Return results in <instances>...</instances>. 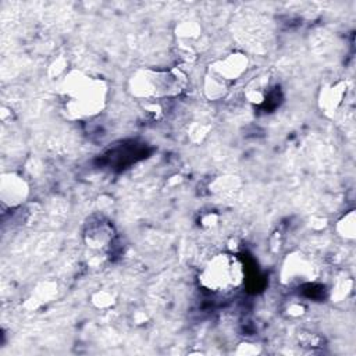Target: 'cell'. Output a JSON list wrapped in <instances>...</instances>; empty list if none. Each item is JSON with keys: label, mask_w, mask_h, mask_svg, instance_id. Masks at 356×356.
I'll list each match as a JSON object with an SVG mask.
<instances>
[{"label": "cell", "mask_w": 356, "mask_h": 356, "mask_svg": "<svg viewBox=\"0 0 356 356\" xmlns=\"http://www.w3.org/2000/svg\"><path fill=\"white\" fill-rule=\"evenodd\" d=\"M108 89L106 82L83 71H72L58 86L63 113L70 120H86L97 115L106 106Z\"/></svg>", "instance_id": "cell-1"}, {"label": "cell", "mask_w": 356, "mask_h": 356, "mask_svg": "<svg viewBox=\"0 0 356 356\" xmlns=\"http://www.w3.org/2000/svg\"><path fill=\"white\" fill-rule=\"evenodd\" d=\"M245 280L242 260L232 253H217L210 257L200 270V285L217 295H227L236 291Z\"/></svg>", "instance_id": "cell-2"}, {"label": "cell", "mask_w": 356, "mask_h": 356, "mask_svg": "<svg viewBox=\"0 0 356 356\" xmlns=\"http://www.w3.org/2000/svg\"><path fill=\"white\" fill-rule=\"evenodd\" d=\"M184 88L185 75L179 70H143L129 81L131 93L149 102L177 96Z\"/></svg>", "instance_id": "cell-3"}, {"label": "cell", "mask_w": 356, "mask_h": 356, "mask_svg": "<svg viewBox=\"0 0 356 356\" xmlns=\"http://www.w3.org/2000/svg\"><path fill=\"white\" fill-rule=\"evenodd\" d=\"M246 68V58L242 54H231L213 67V83L218 89L227 86L228 81L236 79Z\"/></svg>", "instance_id": "cell-4"}, {"label": "cell", "mask_w": 356, "mask_h": 356, "mask_svg": "<svg viewBox=\"0 0 356 356\" xmlns=\"http://www.w3.org/2000/svg\"><path fill=\"white\" fill-rule=\"evenodd\" d=\"M85 236H86V242H88L89 246L96 248V249H102V248L107 246L108 242H111L113 228L107 221L99 218V220L92 221V222L88 224Z\"/></svg>", "instance_id": "cell-5"}, {"label": "cell", "mask_w": 356, "mask_h": 356, "mask_svg": "<svg viewBox=\"0 0 356 356\" xmlns=\"http://www.w3.org/2000/svg\"><path fill=\"white\" fill-rule=\"evenodd\" d=\"M284 271H288V275L285 277V280H288V281L300 280V282H302L303 280L312 278L314 267L312 263H309L303 257H295V259L288 260V263L284 267Z\"/></svg>", "instance_id": "cell-6"}]
</instances>
